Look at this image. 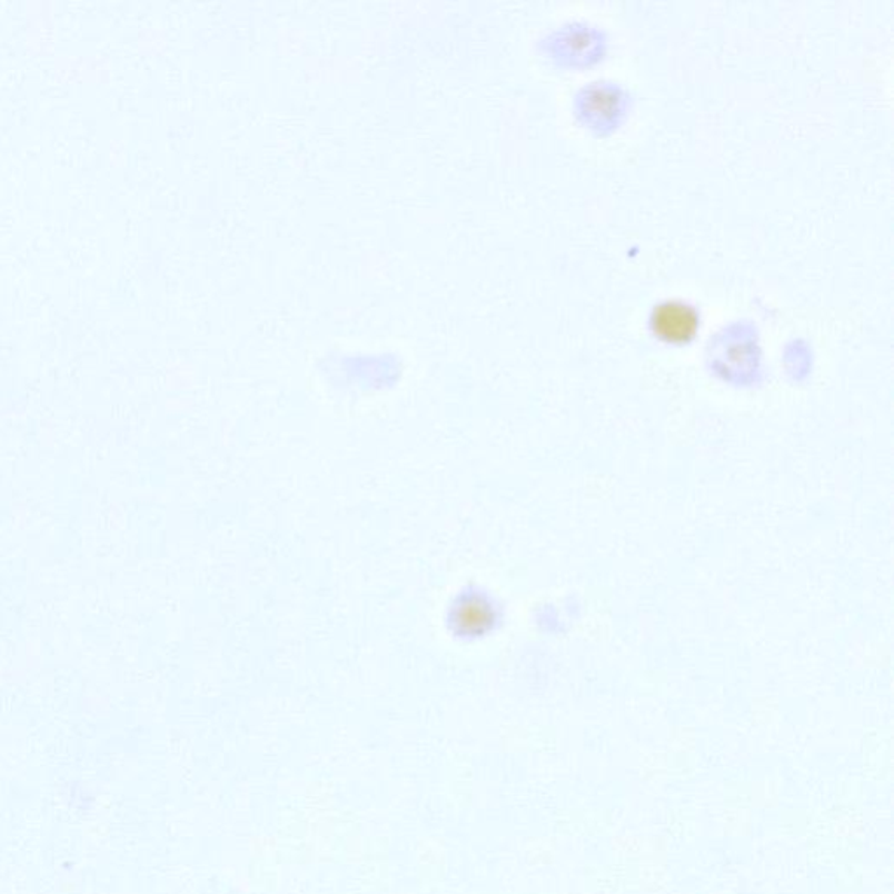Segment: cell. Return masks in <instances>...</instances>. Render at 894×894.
I'll use <instances>...</instances> for the list:
<instances>
[{
  "label": "cell",
  "instance_id": "obj_1",
  "mask_svg": "<svg viewBox=\"0 0 894 894\" xmlns=\"http://www.w3.org/2000/svg\"><path fill=\"white\" fill-rule=\"evenodd\" d=\"M542 53L557 67L582 69L598 63L608 51L605 29L584 18L563 21L542 37Z\"/></svg>",
  "mask_w": 894,
  "mask_h": 894
},
{
  "label": "cell",
  "instance_id": "obj_2",
  "mask_svg": "<svg viewBox=\"0 0 894 894\" xmlns=\"http://www.w3.org/2000/svg\"><path fill=\"white\" fill-rule=\"evenodd\" d=\"M574 115L587 130L608 135L617 130L630 109V93L614 79H593L575 91Z\"/></svg>",
  "mask_w": 894,
  "mask_h": 894
},
{
  "label": "cell",
  "instance_id": "obj_3",
  "mask_svg": "<svg viewBox=\"0 0 894 894\" xmlns=\"http://www.w3.org/2000/svg\"><path fill=\"white\" fill-rule=\"evenodd\" d=\"M709 355L716 367L728 375H749L761 367L762 348L758 330L752 320H731L719 327L709 341Z\"/></svg>",
  "mask_w": 894,
  "mask_h": 894
}]
</instances>
